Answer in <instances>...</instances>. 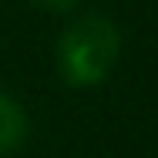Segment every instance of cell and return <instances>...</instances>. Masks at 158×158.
Masks as SVG:
<instances>
[{"label": "cell", "instance_id": "cell-1", "mask_svg": "<svg viewBox=\"0 0 158 158\" xmlns=\"http://www.w3.org/2000/svg\"><path fill=\"white\" fill-rule=\"evenodd\" d=\"M121 57V31L108 14H81L57 37V71L71 88L101 84Z\"/></svg>", "mask_w": 158, "mask_h": 158}, {"label": "cell", "instance_id": "cell-2", "mask_svg": "<svg viewBox=\"0 0 158 158\" xmlns=\"http://www.w3.org/2000/svg\"><path fill=\"white\" fill-rule=\"evenodd\" d=\"M31 135V121L27 111L20 108V101L7 91H0V155H14L24 148Z\"/></svg>", "mask_w": 158, "mask_h": 158}, {"label": "cell", "instance_id": "cell-3", "mask_svg": "<svg viewBox=\"0 0 158 158\" xmlns=\"http://www.w3.org/2000/svg\"><path fill=\"white\" fill-rule=\"evenodd\" d=\"M37 7H44V10H51V14H67V10H74L81 0H34Z\"/></svg>", "mask_w": 158, "mask_h": 158}]
</instances>
